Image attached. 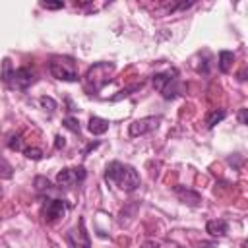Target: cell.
<instances>
[{
	"label": "cell",
	"mask_w": 248,
	"mask_h": 248,
	"mask_svg": "<svg viewBox=\"0 0 248 248\" xmlns=\"http://www.w3.org/2000/svg\"><path fill=\"white\" fill-rule=\"evenodd\" d=\"M105 180L114 184L124 192H134L140 186V174L132 165H124L120 161H110L105 169Z\"/></svg>",
	"instance_id": "cell-1"
},
{
	"label": "cell",
	"mask_w": 248,
	"mask_h": 248,
	"mask_svg": "<svg viewBox=\"0 0 248 248\" xmlns=\"http://www.w3.org/2000/svg\"><path fill=\"white\" fill-rule=\"evenodd\" d=\"M48 72L52 78L62 79V81H78V66L72 56H52L48 62Z\"/></svg>",
	"instance_id": "cell-2"
},
{
	"label": "cell",
	"mask_w": 248,
	"mask_h": 248,
	"mask_svg": "<svg viewBox=\"0 0 248 248\" xmlns=\"http://www.w3.org/2000/svg\"><path fill=\"white\" fill-rule=\"evenodd\" d=\"M112 72H114V64H110V62H97V64H93L87 70V74H85V87L89 91L103 89L110 81Z\"/></svg>",
	"instance_id": "cell-3"
},
{
	"label": "cell",
	"mask_w": 248,
	"mask_h": 248,
	"mask_svg": "<svg viewBox=\"0 0 248 248\" xmlns=\"http://www.w3.org/2000/svg\"><path fill=\"white\" fill-rule=\"evenodd\" d=\"M4 83L10 89H27L33 83V72L29 68H10V60H4V74H2Z\"/></svg>",
	"instance_id": "cell-4"
},
{
	"label": "cell",
	"mask_w": 248,
	"mask_h": 248,
	"mask_svg": "<svg viewBox=\"0 0 248 248\" xmlns=\"http://www.w3.org/2000/svg\"><path fill=\"white\" fill-rule=\"evenodd\" d=\"M153 87L165 97V99H174L178 93V72L174 68L167 72H159L153 76Z\"/></svg>",
	"instance_id": "cell-5"
},
{
	"label": "cell",
	"mask_w": 248,
	"mask_h": 248,
	"mask_svg": "<svg viewBox=\"0 0 248 248\" xmlns=\"http://www.w3.org/2000/svg\"><path fill=\"white\" fill-rule=\"evenodd\" d=\"M70 211V203L64 202V200H46L43 203V209H41V215L46 223H54L62 217H66V213Z\"/></svg>",
	"instance_id": "cell-6"
},
{
	"label": "cell",
	"mask_w": 248,
	"mask_h": 248,
	"mask_svg": "<svg viewBox=\"0 0 248 248\" xmlns=\"http://www.w3.org/2000/svg\"><path fill=\"white\" fill-rule=\"evenodd\" d=\"M66 240H68L70 248H91V240H89V234L85 231V219L83 217L78 221V227H74L66 232Z\"/></svg>",
	"instance_id": "cell-7"
},
{
	"label": "cell",
	"mask_w": 248,
	"mask_h": 248,
	"mask_svg": "<svg viewBox=\"0 0 248 248\" xmlns=\"http://www.w3.org/2000/svg\"><path fill=\"white\" fill-rule=\"evenodd\" d=\"M85 169L79 165V167H72V169H62L58 174H56V184L60 188H72L76 186L78 182H83L85 180Z\"/></svg>",
	"instance_id": "cell-8"
},
{
	"label": "cell",
	"mask_w": 248,
	"mask_h": 248,
	"mask_svg": "<svg viewBox=\"0 0 248 248\" xmlns=\"http://www.w3.org/2000/svg\"><path fill=\"white\" fill-rule=\"evenodd\" d=\"M161 118L159 116H145V118H140V120H134L130 124V136L136 138V136H143V134H149L153 132L157 126H159Z\"/></svg>",
	"instance_id": "cell-9"
},
{
	"label": "cell",
	"mask_w": 248,
	"mask_h": 248,
	"mask_svg": "<svg viewBox=\"0 0 248 248\" xmlns=\"http://www.w3.org/2000/svg\"><path fill=\"white\" fill-rule=\"evenodd\" d=\"M174 192L180 198V202H184L188 205H200L202 203V196L196 190H190V188H184V186H176Z\"/></svg>",
	"instance_id": "cell-10"
},
{
	"label": "cell",
	"mask_w": 248,
	"mask_h": 248,
	"mask_svg": "<svg viewBox=\"0 0 248 248\" xmlns=\"http://www.w3.org/2000/svg\"><path fill=\"white\" fill-rule=\"evenodd\" d=\"M205 231H207L211 236H225L227 231H229V223H227L225 219H213V221H207Z\"/></svg>",
	"instance_id": "cell-11"
},
{
	"label": "cell",
	"mask_w": 248,
	"mask_h": 248,
	"mask_svg": "<svg viewBox=\"0 0 248 248\" xmlns=\"http://www.w3.org/2000/svg\"><path fill=\"white\" fill-rule=\"evenodd\" d=\"M87 130L93 134V136H101L108 130V120L101 118V116H91L89 118V124H87Z\"/></svg>",
	"instance_id": "cell-12"
},
{
	"label": "cell",
	"mask_w": 248,
	"mask_h": 248,
	"mask_svg": "<svg viewBox=\"0 0 248 248\" xmlns=\"http://www.w3.org/2000/svg\"><path fill=\"white\" fill-rule=\"evenodd\" d=\"M232 62H234V54L231 50H221L219 52V70L223 74H229L231 68H232Z\"/></svg>",
	"instance_id": "cell-13"
},
{
	"label": "cell",
	"mask_w": 248,
	"mask_h": 248,
	"mask_svg": "<svg viewBox=\"0 0 248 248\" xmlns=\"http://www.w3.org/2000/svg\"><path fill=\"white\" fill-rule=\"evenodd\" d=\"M225 116H227V110H223V108L209 110V112H207V116H205V126H207V128H213V126H215V124H219Z\"/></svg>",
	"instance_id": "cell-14"
},
{
	"label": "cell",
	"mask_w": 248,
	"mask_h": 248,
	"mask_svg": "<svg viewBox=\"0 0 248 248\" xmlns=\"http://www.w3.org/2000/svg\"><path fill=\"white\" fill-rule=\"evenodd\" d=\"M23 153L27 159H35V161L43 159V149H39V147H23Z\"/></svg>",
	"instance_id": "cell-15"
},
{
	"label": "cell",
	"mask_w": 248,
	"mask_h": 248,
	"mask_svg": "<svg viewBox=\"0 0 248 248\" xmlns=\"http://www.w3.org/2000/svg\"><path fill=\"white\" fill-rule=\"evenodd\" d=\"M35 188H37V192H50V182H48V178L37 176V178H35Z\"/></svg>",
	"instance_id": "cell-16"
},
{
	"label": "cell",
	"mask_w": 248,
	"mask_h": 248,
	"mask_svg": "<svg viewBox=\"0 0 248 248\" xmlns=\"http://www.w3.org/2000/svg\"><path fill=\"white\" fill-rule=\"evenodd\" d=\"M39 103H41V107H43V108H46L48 112L56 110V101H54L52 97H46V95H45V97H41V99H39Z\"/></svg>",
	"instance_id": "cell-17"
},
{
	"label": "cell",
	"mask_w": 248,
	"mask_h": 248,
	"mask_svg": "<svg viewBox=\"0 0 248 248\" xmlns=\"http://www.w3.org/2000/svg\"><path fill=\"white\" fill-rule=\"evenodd\" d=\"M64 126H66L70 132H74V134H79V122H78V118H74V116H68V118H64Z\"/></svg>",
	"instance_id": "cell-18"
},
{
	"label": "cell",
	"mask_w": 248,
	"mask_h": 248,
	"mask_svg": "<svg viewBox=\"0 0 248 248\" xmlns=\"http://www.w3.org/2000/svg\"><path fill=\"white\" fill-rule=\"evenodd\" d=\"M0 178H12V167L6 163L4 157H0Z\"/></svg>",
	"instance_id": "cell-19"
},
{
	"label": "cell",
	"mask_w": 248,
	"mask_h": 248,
	"mask_svg": "<svg viewBox=\"0 0 248 248\" xmlns=\"http://www.w3.org/2000/svg\"><path fill=\"white\" fill-rule=\"evenodd\" d=\"M10 149H17V151H23V145H21V136H14L10 141H8Z\"/></svg>",
	"instance_id": "cell-20"
},
{
	"label": "cell",
	"mask_w": 248,
	"mask_h": 248,
	"mask_svg": "<svg viewBox=\"0 0 248 248\" xmlns=\"http://www.w3.org/2000/svg\"><path fill=\"white\" fill-rule=\"evenodd\" d=\"M41 8H45V10H60V8H64V4L62 2H41Z\"/></svg>",
	"instance_id": "cell-21"
},
{
	"label": "cell",
	"mask_w": 248,
	"mask_h": 248,
	"mask_svg": "<svg viewBox=\"0 0 248 248\" xmlns=\"http://www.w3.org/2000/svg\"><path fill=\"white\" fill-rule=\"evenodd\" d=\"M54 140H56V141H54V147H56V149H62V147L66 145V141H64V138H62V136H56Z\"/></svg>",
	"instance_id": "cell-22"
},
{
	"label": "cell",
	"mask_w": 248,
	"mask_h": 248,
	"mask_svg": "<svg viewBox=\"0 0 248 248\" xmlns=\"http://www.w3.org/2000/svg\"><path fill=\"white\" fill-rule=\"evenodd\" d=\"M140 248H159V242H155V240H147V242H143Z\"/></svg>",
	"instance_id": "cell-23"
},
{
	"label": "cell",
	"mask_w": 248,
	"mask_h": 248,
	"mask_svg": "<svg viewBox=\"0 0 248 248\" xmlns=\"http://www.w3.org/2000/svg\"><path fill=\"white\" fill-rule=\"evenodd\" d=\"M238 120H240V124H246V108H240V112H238Z\"/></svg>",
	"instance_id": "cell-24"
},
{
	"label": "cell",
	"mask_w": 248,
	"mask_h": 248,
	"mask_svg": "<svg viewBox=\"0 0 248 248\" xmlns=\"http://www.w3.org/2000/svg\"><path fill=\"white\" fill-rule=\"evenodd\" d=\"M97 145H99V143H97V141H95V143H89V145H87V147H85V151H83V155H87V153H89V151H91V149H93V147H97Z\"/></svg>",
	"instance_id": "cell-25"
},
{
	"label": "cell",
	"mask_w": 248,
	"mask_h": 248,
	"mask_svg": "<svg viewBox=\"0 0 248 248\" xmlns=\"http://www.w3.org/2000/svg\"><path fill=\"white\" fill-rule=\"evenodd\" d=\"M0 198H2V188H0Z\"/></svg>",
	"instance_id": "cell-26"
}]
</instances>
